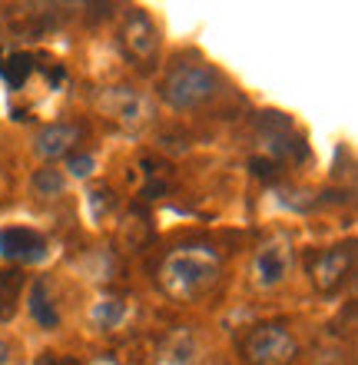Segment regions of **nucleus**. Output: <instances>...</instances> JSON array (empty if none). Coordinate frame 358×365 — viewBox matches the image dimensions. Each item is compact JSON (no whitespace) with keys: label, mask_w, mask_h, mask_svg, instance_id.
<instances>
[{"label":"nucleus","mask_w":358,"mask_h":365,"mask_svg":"<svg viewBox=\"0 0 358 365\" xmlns=\"http://www.w3.org/2000/svg\"><path fill=\"white\" fill-rule=\"evenodd\" d=\"M242 365H292L299 359V339L285 322H262L242 339Z\"/></svg>","instance_id":"7ed1b4c3"},{"label":"nucleus","mask_w":358,"mask_h":365,"mask_svg":"<svg viewBox=\"0 0 358 365\" xmlns=\"http://www.w3.org/2000/svg\"><path fill=\"white\" fill-rule=\"evenodd\" d=\"M355 272V242H345V246H329L322 252H312L309 259V279L315 292L322 296H332L339 292L345 282Z\"/></svg>","instance_id":"423d86ee"},{"label":"nucleus","mask_w":358,"mask_h":365,"mask_svg":"<svg viewBox=\"0 0 358 365\" xmlns=\"http://www.w3.org/2000/svg\"><path fill=\"white\" fill-rule=\"evenodd\" d=\"M80 126L77 123H50L43 126L37 136H33V150L47 166H53V160H63V156L73 153V146L80 143Z\"/></svg>","instance_id":"1a4fd4ad"},{"label":"nucleus","mask_w":358,"mask_h":365,"mask_svg":"<svg viewBox=\"0 0 358 365\" xmlns=\"http://www.w3.org/2000/svg\"><path fill=\"white\" fill-rule=\"evenodd\" d=\"M7 356H10V349H7V342H0V365H7Z\"/></svg>","instance_id":"a211bd4d"},{"label":"nucleus","mask_w":358,"mask_h":365,"mask_svg":"<svg viewBox=\"0 0 358 365\" xmlns=\"http://www.w3.org/2000/svg\"><path fill=\"white\" fill-rule=\"evenodd\" d=\"M30 60H33L30 53H7V57L0 60V77H4V83H7L10 90H20L27 83L30 70H33Z\"/></svg>","instance_id":"4468645a"},{"label":"nucleus","mask_w":358,"mask_h":365,"mask_svg":"<svg viewBox=\"0 0 358 365\" xmlns=\"http://www.w3.org/2000/svg\"><path fill=\"white\" fill-rule=\"evenodd\" d=\"M292 266H295V250H292V240L285 236H275V240L262 242L256 256L249 262V276L256 289H275L282 286L285 279L292 276Z\"/></svg>","instance_id":"39448f33"},{"label":"nucleus","mask_w":358,"mask_h":365,"mask_svg":"<svg viewBox=\"0 0 358 365\" xmlns=\"http://www.w3.org/2000/svg\"><path fill=\"white\" fill-rule=\"evenodd\" d=\"M27 309H30V316L37 319V326L43 329H57L60 326V312L57 306H53V299H50L47 292V282H33L30 286V296H27Z\"/></svg>","instance_id":"f8f14e48"},{"label":"nucleus","mask_w":358,"mask_h":365,"mask_svg":"<svg viewBox=\"0 0 358 365\" xmlns=\"http://www.w3.org/2000/svg\"><path fill=\"white\" fill-rule=\"evenodd\" d=\"M63 186H67V180H63V173L53 170V166H43V170L33 173V192H37V196H60Z\"/></svg>","instance_id":"2eb2a0df"},{"label":"nucleus","mask_w":358,"mask_h":365,"mask_svg":"<svg viewBox=\"0 0 358 365\" xmlns=\"http://www.w3.org/2000/svg\"><path fill=\"white\" fill-rule=\"evenodd\" d=\"M40 365H80L73 356H43Z\"/></svg>","instance_id":"f3484780"},{"label":"nucleus","mask_w":358,"mask_h":365,"mask_svg":"<svg viewBox=\"0 0 358 365\" xmlns=\"http://www.w3.org/2000/svg\"><path fill=\"white\" fill-rule=\"evenodd\" d=\"M47 240L30 226H4L0 230V256L14 266H37L47 259Z\"/></svg>","instance_id":"6e6552de"},{"label":"nucleus","mask_w":358,"mask_h":365,"mask_svg":"<svg viewBox=\"0 0 358 365\" xmlns=\"http://www.w3.org/2000/svg\"><path fill=\"white\" fill-rule=\"evenodd\" d=\"M219 90V77H216L213 67H206L199 60H186V63H176L169 73L159 83V100H163L169 110L183 113V110H199L216 96Z\"/></svg>","instance_id":"f03ea898"},{"label":"nucleus","mask_w":358,"mask_h":365,"mask_svg":"<svg viewBox=\"0 0 358 365\" xmlns=\"http://www.w3.org/2000/svg\"><path fill=\"white\" fill-rule=\"evenodd\" d=\"M126 302L120 296H100L93 306H90L87 319H90V326L100 329V332H110V329H117L123 326V319H126Z\"/></svg>","instance_id":"9b49d317"},{"label":"nucleus","mask_w":358,"mask_h":365,"mask_svg":"<svg viewBox=\"0 0 358 365\" xmlns=\"http://www.w3.org/2000/svg\"><path fill=\"white\" fill-rule=\"evenodd\" d=\"M20 296H23V272L4 269L0 272V322L14 319V312L20 306Z\"/></svg>","instance_id":"ddd939ff"},{"label":"nucleus","mask_w":358,"mask_h":365,"mask_svg":"<svg viewBox=\"0 0 358 365\" xmlns=\"http://www.w3.org/2000/svg\"><path fill=\"white\" fill-rule=\"evenodd\" d=\"M97 365H117V362H110V359H103V362H97Z\"/></svg>","instance_id":"6ab92c4d"},{"label":"nucleus","mask_w":358,"mask_h":365,"mask_svg":"<svg viewBox=\"0 0 358 365\" xmlns=\"http://www.w3.org/2000/svg\"><path fill=\"white\" fill-rule=\"evenodd\" d=\"M67 170H70V176H73V180H87L90 173H93V170H97V160H93V156H87V153H70L67 156Z\"/></svg>","instance_id":"dca6fc26"},{"label":"nucleus","mask_w":358,"mask_h":365,"mask_svg":"<svg viewBox=\"0 0 358 365\" xmlns=\"http://www.w3.org/2000/svg\"><path fill=\"white\" fill-rule=\"evenodd\" d=\"M219 276H223V256L206 242L176 246L159 266V286L176 302H196L209 296Z\"/></svg>","instance_id":"f257e3e1"},{"label":"nucleus","mask_w":358,"mask_h":365,"mask_svg":"<svg viewBox=\"0 0 358 365\" xmlns=\"http://www.w3.org/2000/svg\"><path fill=\"white\" fill-rule=\"evenodd\" d=\"M199 359V342L189 329H176L153 352V365H193Z\"/></svg>","instance_id":"9d476101"},{"label":"nucleus","mask_w":358,"mask_h":365,"mask_svg":"<svg viewBox=\"0 0 358 365\" xmlns=\"http://www.w3.org/2000/svg\"><path fill=\"white\" fill-rule=\"evenodd\" d=\"M97 110L107 120H113L123 130H139L153 120V100L143 90L130 87V83H113V87H100L97 93Z\"/></svg>","instance_id":"20e7f679"},{"label":"nucleus","mask_w":358,"mask_h":365,"mask_svg":"<svg viewBox=\"0 0 358 365\" xmlns=\"http://www.w3.org/2000/svg\"><path fill=\"white\" fill-rule=\"evenodd\" d=\"M120 47H123L126 60H133L136 67H153L156 53H159V30H156L153 17L146 10L133 7L120 24Z\"/></svg>","instance_id":"0eeeda50"}]
</instances>
